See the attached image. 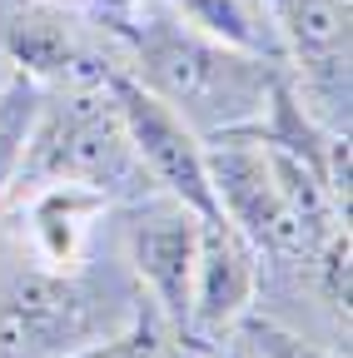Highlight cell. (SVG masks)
Listing matches in <instances>:
<instances>
[{"mask_svg": "<svg viewBox=\"0 0 353 358\" xmlns=\"http://www.w3.org/2000/svg\"><path fill=\"white\" fill-rule=\"evenodd\" d=\"M140 60L150 90L189 120H204L214 129L254 124L269 110L274 75L254 55H239L234 45H219L209 35H189L180 25H154L140 35Z\"/></svg>", "mask_w": 353, "mask_h": 358, "instance_id": "obj_1", "label": "cell"}, {"mask_svg": "<svg viewBox=\"0 0 353 358\" xmlns=\"http://www.w3.org/2000/svg\"><path fill=\"white\" fill-rule=\"evenodd\" d=\"M204 159H209V179H214L219 209H224L229 224H239V229L249 234L254 249L308 254L319 244V234L294 214V204H289V194L279 185L269 145H264L249 124L219 129V145L204 150Z\"/></svg>", "mask_w": 353, "mask_h": 358, "instance_id": "obj_2", "label": "cell"}, {"mask_svg": "<svg viewBox=\"0 0 353 358\" xmlns=\"http://www.w3.org/2000/svg\"><path fill=\"white\" fill-rule=\"evenodd\" d=\"M110 85V100H115V115L135 145L140 164L159 179V185L180 199L189 214L199 219H219V194H214V179H209V159H204V145L199 134L185 124L180 110H169L150 85L140 80H124V75H105Z\"/></svg>", "mask_w": 353, "mask_h": 358, "instance_id": "obj_3", "label": "cell"}, {"mask_svg": "<svg viewBox=\"0 0 353 358\" xmlns=\"http://www.w3.org/2000/svg\"><path fill=\"white\" fill-rule=\"evenodd\" d=\"M95 334V294L70 274H20L0 289V358H65Z\"/></svg>", "mask_w": 353, "mask_h": 358, "instance_id": "obj_4", "label": "cell"}, {"mask_svg": "<svg viewBox=\"0 0 353 358\" xmlns=\"http://www.w3.org/2000/svg\"><path fill=\"white\" fill-rule=\"evenodd\" d=\"M135 145L115 115V100H75L70 115H60L35 150V174L45 179H80L110 194V185L135 179Z\"/></svg>", "mask_w": 353, "mask_h": 358, "instance_id": "obj_5", "label": "cell"}, {"mask_svg": "<svg viewBox=\"0 0 353 358\" xmlns=\"http://www.w3.org/2000/svg\"><path fill=\"white\" fill-rule=\"evenodd\" d=\"M259 289L254 244L239 224L199 219V254H194V294H189V334H224L244 319Z\"/></svg>", "mask_w": 353, "mask_h": 358, "instance_id": "obj_6", "label": "cell"}, {"mask_svg": "<svg viewBox=\"0 0 353 358\" xmlns=\"http://www.w3.org/2000/svg\"><path fill=\"white\" fill-rule=\"evenodd\" d=\"M129 254H135L140 279L150 284L154 303L164 308V319L189 334V294H194V254H199V214L185 204L174 214H159L150 224H135L129 234Z\"/></svg>", "mask_w": 353, "mask_h": 358, "instance_id": "obj_7", "label": "cell"}, {"mask_svg": "<svg viewBox=\"0 0 353 358\" xmlns=\"http://www.w3.org/2000/svg\"><path fill=\"white\" fill-rule=\"evenodd\" d=\"M269 10L308 85L348 95V0H269Z\"/></svg>", "mask_w": 353, "mask_h": 358, "instance_id": "obj_8", "label": "cell"}, {"mask_svg": "<svg viewBox=\"0 0 353 358\" xmlns=\"http://www.w3.org/2000/svg\"><path fill=\"white\" fill-rule=\"evenodd\" d=\"M110 194L95 185H80V179H50L45 189L30 199V239L35 254L45 259L55 274H70L80 264L85 244H90L95 219L105 214Z\"/></svg>", "mask_w": 353, "mask_h": 358, "instance_id": "obj_9", "label": "cell"}, {"mask_svg": "<svg viewBox=\"0 0 353 358\" xmlns=\"http://www.w3.org/2000/svg\"><path fill=\"white\" fill-rule=\"evenodd\" d=\"M180 6L219 45H234V50H244V55H264V50L274 55L279 50V35L269 30V20H264L259 10H249L244 0H180Z\"/></svg>", "mask_w": 353, "mask_h": 358, "instance_id": "obj_10", "label": "cell"}, {"mask_svg": "<svg viewBox=\"0 0 353 358\" xmlns=\"http://www.w3.org/2000/svg\"><path fill=\"white\" fill-rule=\"evenodd\" d=\"M35 90L30 85H15L6 100H0V189L10 185V174L20 169L25 150H30V129H35Z\"/></svg>", "mask_w": 353, "mask_h": 358, "instance_id": "obj_11", "label": "cell"}, {"mask_svg": "<svg viewBox=\"0 0 353 358\" xmlns=\"http://www.w3.org/2000/svg\"><path fill=\"white\" fill-rule=\"evenodd\" d=\"M319 279H324V299H329L338 313H348V229H329V234H324Z\"/></svg>", "mask_w": 353, "mask_h": 358, "instance_id": "obj_12", "label": "cell"}, {"mask_svg": "<svg viewBox=\"0 0 353 358\" xmlns=\"http://www.w3.org/2000/svg\"><path fill=\"white\" fill-rule=\"evenodd\" d=\"M244 343H249L259 358H333V353H319V348H308L303 338L284 334V329L269 324V319H249V324H244Z\"/></svg>", "mask_w": 353, "mask_h": 358, "instance_id": "obj_13", "label": "cell"}, {"mask_svg": "<svg viewBox=\"0 0 353 358\" xmlns=\"http://www.w3.org/2000/svg\"><path fill=\"white\" fill-rule=\"evenodd\" d=\"M65 358H154V334L150 324H135L124 338H110V343H85Z\"/></svg>", "mask_w": 353, "mask_h": 358, "instance_id": "obj_14", "label": "cell"}, {"mask_svg": "<svg viewBox=\"0 0 353 358\" xmlns=\"http://www.w3.org/2000/svg\"><path fill=\"white\" fill-rule=\"evenodd\" d=\"M15 55H20L25 65H35V70H55V65L65 60V45H60V35H50V30H25V35L15 40Z\"/></svg>", "mask_w": 353, "mask_h": 358, "instance_id": "obj_15", "label": "cell"}, {"mask_svg": "<svg viewBox=\"0 0 353 358\" xmlns=\"http://www.w3.org/2000/svg\"><path fill=\"white\" fill-rule=\"evenodd\" d=\"M224 358H259V353H254V348L239 338V343H229V353H224Z\"/></svg>", "mask_w": 353, "mask_h": 358, "instance_id": "obj_16", "label": "cell"}]
</instances>
